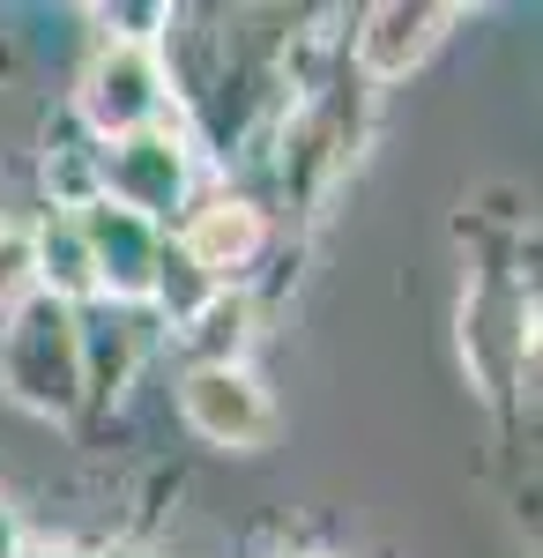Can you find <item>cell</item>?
Wrapping results in <instances>:
<instances>
[{
    "label": "cell",
    "mask_w": 543,
    "mask_h": 558,
    "mask_svg": "<svg viewBox=\"0 0 543 558\" xmlns=\"http://www.w3.org/2000/svg\"><path fill=\"white\" fill-rule=\"evenodd\" d=\"M0 387L23 402V410H45V417H60V410H75V387H83V336H75V320H68V305H23L15 320H8V336H0Z\"/></svg>",
    "instance_id": "6da1fadb"
},
{
    "label": "cell",
    "mask_w": 543,
    "mask_h": 558,
    "mask_svg": "<svg viewBox=\"0 0 543 558\" xmlns=\"http://www.w3.org/2000/svg\"><path fill=\"white\" fill-rule=\"evenodd\" d=\"M83 112L97 134H149L165 120V68L142 38H112L83 68Z\"/></svg>",
    "instance_id": "7a4b0ae2"
},
{
    "label": "cell",
    "mask_w": 543,
    "mask_h": 558,
    "mask_svg": "<svg viewBox=\"0 0 543 558\" xmlns=\"http://www.w3.org/2000/svg\"><path fill=\"white\" fill-rule=\"evenodd\" d=\"M179 402H186V425L209 447H261L268 425H276V410H268V395L246 365H194Z\"/></svg>",
    "instance_id": "3957f363"
},
{
    "label": "cell",
    "mask_w": 543,
    "mask_h": 558,
    "mask_svg": "<svg viewBox=\"0 0 543 558\" xmlns=\"http://www.w3.org/2000/svg\"><path fill=\"white\" fill-rule=\"evenodd\" d=\"M447 23H455V8H439V0H387V8H373L365 31H358V60H365V75L395 83V75L424 68L432 45L447 38Z\"/></svg>",
    "instance_id": "277c9868"
},
{
    "label": "cell",
    "mask_w": 543,
    "mask_h": 558,
    "mask_svg": "<svg viewBox=\"0 0 543 558\" xmlns=\"http://www.w3.org/2000/svg\"><path fill=\"white\" fill-rule=\"evenodd\" d=\"M75 223H83V246L97 260V283H112L120 299H142L157 283V223H142L120 202H89V216H75Z\"/></svg>",
    "instance_id": "5b68a950"
},
{
    "label": "cell",
    "mask_w": 543,
    "mask_h": 558,
    "mask_svg": "<svg viewBox=\"0 0 543 558\" xmlns=\"http://www.w3.org/2000/svg\"><path fill=\"white\" fill-rule=\"evenodd\" d=\"M179 254H186V268H202V276L246 268L261 254V209L253 202H209V209H194L186 231H179Z\"/></svg>",
    "instance_id": "8992f818"
},
{
    "label": "cell",
    "mask_w": 543,
    "mask_h": 558,
    "mask_svg": "<svg viewBox=\"0 0 543 558\" xmlns=\"http://www.w3.org/2000/svg\"><path fill=\"white\" fill-rule=\"evenodd\" d=\"M112 202L134 209L142 223H157V216L179 202V149L157 142V134H126L120 149H112Z\"/></svg>",
    "instance_id": "52a82bcc"
},
{
    "label": "cell",
    "mask_w": 543,
    "mask_h": 558,
    "mask_svg": "<svg viewBox=\"0 0 543 558\" xmlns=\"http://www.w3.org/2000/svg\"><path fill=\"white\" fill-rule=\"evenodd\" d=\"M31 246H38V283H52V305H60V299H83V291H97V260H89L83 223H75V216L45 223Z\"/></svg>",
    "instance_id": "ba28073f"
},
{
    "label": "cell",
    "mask_w": 543,
    "mask_h": 558,
    "mask_svg": "<svg viewBox=\"0 0 543 558\" xmlns=\"http://www.w3.org/2000/svg\"><path fill=\"white\" fill-rule=\"evenodd\" d=\"M31 283H38V246H31V231L0 223V305L31 299Z\"/></svg>",
    "instance_id": "9c48e42d"
},
{
    "label": "cell",
    "mask_w": 543,
    "mask_h": 558,
    "mask_svg": "<svg viewBox=\"0 0 543 558\" xmlns=\"http://www.w3.org/2000/svg\"><path fill=\"white\" fill-rule=\"evenodd\" d=\"M202 343L216 350L209 365H231L239 343H246V305L239 299H209V313H202Z\"/></svg>",
    "instance_id": "30bf717a"
},
{
    "label": "cell",
    "mask_w": 543,
    "mask_h": 558,
    "mask_svg": "<svg viewBox=\"0 0 543 558\" xmlns=\"http://www.w3.org/2000/svg\"><path fill=\"white\" fill-rule=\"evenodd\" d=\"M15 551H23V529H15V514L0 507V558H15Z\"/></svg>",
    "instance_id": "8fae6325"
},
{
    "label": "cell",
    "mask_w": 543,
    "mask_h": 558,
    "mask_svg": "<svg viewBox=\"0 0 543 558\" xmlns=\"http://www.w3.org/2000/svg\"><path fill=\"white\" fill-rule=\"evenodd\" d=\"M15 558H83V551H68V544H38V551H15Z\"/></svg>",
    "instance_id": "7c38bea8"
}]
</instances>
